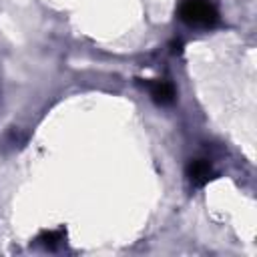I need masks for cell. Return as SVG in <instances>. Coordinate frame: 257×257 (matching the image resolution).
<instances>
[{
    "instance_id": "cell-1",
    "label": "cell",
    "mask_w": 257,
    "mask_h": 257,
    "mask_svg": "<svg viewBox=\"0 0 257 257\" xmlns=\"http://www.w3.org/2000/svg\"><path fill=\"white\" fill-rule=\"evenodd\" d=\"M179 16L183 22L191 26H203V28L213 26L219 20L215 6L207 0H185L179 6Z\"/></svg>"
},
{
    "instance_id": "cell-2",
    "label": "cell",
    "mask_w": 257,
    "mask_h": 257,
    "mask_svg": "<svg viewBox=\"0 0 257 257\" xmlns=\"http://www.w3.org/2000/svg\"><path fill=\"white\" fill-rule=\"evenodd\" d=\"M187 177H189V181H191L195 187H203V185H207V183L213 179V169H211L209 161H205V159H195V161H191L189 167H187Z\"/></svg>"
},
{
    "instance_id": "cell-3",
    "label": "cell",
    "mask_w": 257,
    "mask_h": 257,
    "mask_svg": "<svg viewBox=\"0 0 257 257\" xmlns=\"http://www.w3.org/2000/svg\"><path fill=\"white\" fill-rule=\"evenodd\" d=\"M153 100L159 102V104H171L175 100V88L165 82V80H153V82H145Z\"/></svg>"
},
{
    "instance_id": "cell-4",
    "label": "cell",
    "mask_w": 257,
    "mask_h": 257,
    "mask_svg": "<svg viewBox=\"0 0 257 257\" xmlns=\"http://www.w3.org/2000/svg\"><path fill=\"white\" fill-rule=\"evenodd\" d=\"M42 247H46V249H56L62 241H64V231L62 229H56V231H44V233H40V237L36 239Z\"/></svg>"
}]
</instances>
